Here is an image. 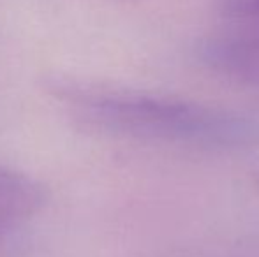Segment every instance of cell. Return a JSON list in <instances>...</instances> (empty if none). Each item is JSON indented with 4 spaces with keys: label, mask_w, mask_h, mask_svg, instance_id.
Listing matches in <instances>:
<instances>
[{
    "label": "cell",
    "mask_w": 259,
    "mask_h": 257,
    "mask_svg": "<svg viewBox=\"0 0 259 257\" xmlns=\"http://www.w3.org/2000/svg\"><path fill=\"white\" fill-rule=\"evenodd\" d=\"M215 6L235 27H259V0H215Z\"/></svg>",
    "instance_id": "277c9868"
},
{
    "label": "cell",
    "mask_w": 259,
    "mask_h": 257,
    "mask_svg": "<svg viewBox=\"0 0 259 257\" xmlns=\"http://www.w3.org/2000/svg\"><path fill=\"white\" fill-rule=\"evenodd\" d=\"M45 190L35 180L0 166V222L11 229L45 204Z\"/></svg>",
    "instance_id": "3957f363"
},
{
    "label": "cell",
    "mask_w": 259,
    "mask_h": 257,
    "mask_svg": "<svg viewBox=\"0 0 259 257\" xmlns=\"http://www.w3.org/2000/svg\"><path fill=\"white\" fill-rule=\"evenodd\" d=\"M257 183H259V175H257Z\"/></svg>",
    "instance_id": "8992f818"
},
{
    "label": "cell",
    "mask_w": 259,
    "mask_h": 257,
    "mask_svg": "<svg viewBox=\"0 0 259 257\" xmlns=\"http://www.w3.org/2000/svg\"><path fill=\"white\" fill-rule=\"evenodd\" d=\"M201 55L217 71L259 83V27H233L206 41Z\"/></svg>",
    "instance_id": "7a4b0ae2"
},
{
    "label": "cell",
    "mask_w": 259,
    "mask_h": 257,
    "mask_svg": "<svg viewBox=\"0 0 259 257\" xmlns=\"http://www.w3.org/2000/svg\"><path fill=\"white\" fill-rule=\"evenodd\" d=\"M90 113L106 127L134 136L173 141L233 143L247 134L238 118L199 104L152 97H108L89 102Z\"/></svg>",
    "instance_id": "6da1fadb"
},
{
    "label": "cell",
    "mask_w": 259,
    "mask_h": 257,
    "mask_svg": "<svg viewBox=\"0 0 259 257\" xmlns=\"http://www.w3.org/2000/svg\"><path fill=\"white\" fill-rule=\"evenodd\" d=\"M7 229H9V227H6V226H4V224H0V234H2L4 231H7Z\"/></svg>",
    "instance_id": "5b68a950"
}]
</instances>
